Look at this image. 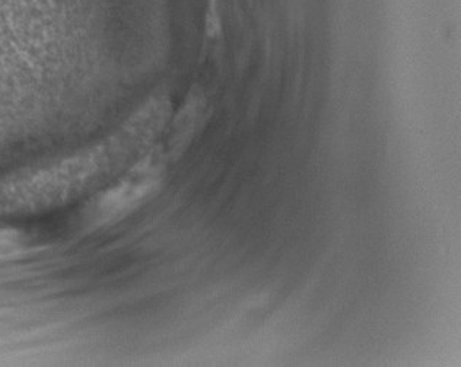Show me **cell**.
Segmentation results:
<instances>
[{"mask_svg":"<svg viewBox=\"0 0 461 367\" xmlns=\"http://www.w3.org/2000/svg\"><path fill=\"white\" fill-rule=\"evenodd\" d=\"M164 165L157 157H145L112 185L89 199L79 225L86 234L115 225L152 199L161 188Z\"/></svg>","mask_w":461,"mask_h":367,"instance_id":"2","label":"cell"},{"mask_svg":"<svg viewBox=\"0 0 461 367\" xmlns=\"http://www.w3.org/2000/svg\"><path fill=\"white\" fill-rule=\"evenodd\" d=\"M37 249L32 235L18 228L0 226V263L18 260Z\"/></svg>","mask_w":461,"mask_h":367,"instance_id":"3","label":"cell"},{"mask_svg":"<svg viewBox=\"0 0 461 367\" xmlns=\"http://www.w3.org/2000/svg\"><path fill=\"white\" fill-rule=\"evenodd\" d=\"M162 120L161 110L150 103L107 142L0 180V214L51 210L96 192L149 142Z\"/></svg>","mask_w":461,"mask_h":367,"instance_id":"1","label":"cell"}]
</instances>
